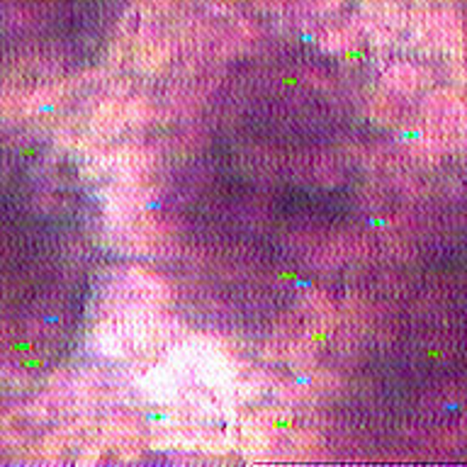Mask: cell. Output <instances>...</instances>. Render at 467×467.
Masks as SVG:
<instances>
[{
    "label": "cell",
    "instance_id": "cell-1",
    "mask_svg": "<svg viewBox=\"0 0 467 467\" xmlns=\"http://www.w3.org/2000/svg\"><path fill=\"white\" fill-rule=\"evenodd\" d=\"M370 153V124L327 68L277 58L232 76L168 192L195 290L241 328L295 312L350 254Z\"/></svg>",
    "mask_w": 467,
    "mask_h": 467
},
{
    "label": "cell",
    "instance_id": "cell-2",
    "mask_svg": "<svg viewBox=\"0 0 467 467\" xmlns=\"http://www.w3.org/2000/svg\"><path fill=\"white\" fill-rule=\"evenodd\" d=\"M350 429L387 452L467 451V178L431 175L368 273Z\"/></svg>",
    "mask_w": 467,
    "mask_h": 467
},
{
    "label": "cell",
    "instance_id": "cell-3",
    "mask_svg": "<svg viewBox=\"0 0 467 467\" xmlns=\"http://www.w3.org/2000/svg\"><path fill=\"white\" fill-rule=\"evenodd\" d=\"M460 5V20H462V32H465V44H467V0H458Z\"/></svg>",
    "mask_w": 467,
    "mask_h": 467
}]
</instances>
